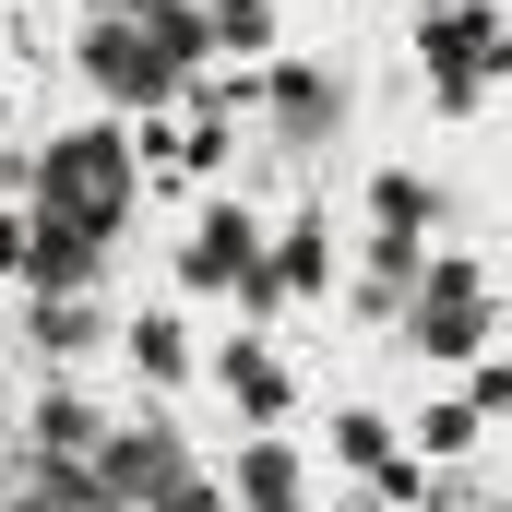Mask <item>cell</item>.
I'll use <instances>...</instances> for the list:
<instances>
[{"mask_svg":"<svg viewBox=\"0 0 512 512\" xmlns=\"http://www.w3.org/2000/svg\"><path fill=\"white\" fill-rule=\"evenodd\" d=\"M0 512H12V453H0Z\"/></svg>","mask_w":512,"mask_h":512,"instance_id":"obj_14","label":"cell"},{"mask_svg":"<svg viewBox=\"0 0 512 512\" xmlns=\"http://www.w3.org/2000/svg\"><path fill=\"white\" fill-rule=\"evenodd\" d=\"M24 251H36V203H12V191H0V286L24 274Z\"/></svg>","mask_w":512,"mask_h":512,"instance_id":"obj_11","label":"cell"},{"mask_svg":"<svg viewBox=\"0 0 512 512\" xmlns=\"http://www.w3.org/2000/svg\"><path fill=\"white\" fill-rule=\"evenodd\" d=\"M215 489H227V512H310L322 501V453L298 429H227Z\"/></svg>","mask_w":512,"mask_h":512,"instance_id":"obj_5","label":"cell"},{"mask_svg":"<svg viewBox=\"0 0 512 512\" xmlns=\"http://www.w3.org/2000/svg\"><path fill=\"white\" fill-rule=\"evenodd\" d=\"M0 143H12V72H0Z\"/></svg>","mask_w":512,"mask_h":512,"instance_id":"obj_13","label":"cell"},{"mask_svg":"<svg viewBox=\"0 0 512 512\" xmlns=\"http://www.w3.org/2000/svg\"><path fill=\"white\" fill-rule=\"evenodd\" d=\"M203 393H215L239 429H298V417H310V370H298V346H286L274 322L215 334V346H203Z\"/></svg>","mask_w":512,"mask_h":512,"instance_id":"obj_2","label":"cell"},{"mask_svg":"<svg viewBox=\"0 0 512 512\" xmlns=\"http://www.w3.org/2000/svg\"><path fill=\"white\" fill-rule=\"evenodd\" d=\"M108 346H120V370H131L143 393H167V405H179V393H203V346H215V334H203V310L167 286V298H131Z\"/></svg>","mask_w":512,"mask_h":512,"instance_id":"obj_4","label":"cell"},{"mask_svg":"<svg viewBox=\"0 0 512 512\" xmlns=\"http://www.w3.org/2000/svg\"><path fill=\"white\" fill-rule=\"evenodd\" d=\"M251 274H262V215L239 203V191H191V215H179V251H167V286L203 310V298H251Z\"/></svg>","mask_w":512,"mask_h":512,"instance_id":"obj_3","label":"cell"},{"mask_svg":"<svg viewBox=\"0 0 512 512\" xmlns=\"http://www.w3.org/2000/svg\"><path fill=\"white\" fill-rule=\"evenodd\" d=\"M286 12H298V0H203V48H215V60H274V48H286Z\"/></svg>","mask_w":512,"mask_h":512,"instance_id":"obj_8","label":"cell"},{"mask_svg":"<svg viewBox=\"0 0 512 512\" xmlns=\"http://www.w3.org/2000/svg\"><path fill=\"white\" fill-rule=\"evenodd\" d=\"M131 203H143V167H131V131L120 120H72L48 155H36V215H72V227L120 239Z\"/></svg>","mask_w":512,"mask_h":512,"instance_id":"obj_1","label":"cell"},{"mask_svg":"<svg viewBox=\"0 0 512 512\" xmlns=\"http://www.w3.org/2000/svg\"><path fill=\"white\" fill-rule=\"evenodd\" d=\"M310 453H322L334 477H358V489H382V501H417V489H429V465L405 453V417H393V405H334Z\"/></svg>","mask_w":512,"mask_h":512,"instance_id":"obj_6","label":"cell"},{"mask_svg":"<svg viewBox=\"0 0 512 512\" xmlns=\"http://www.w3.org/2000/svg\"><path fill=\"white\" fill-rule=\"evenodd\" d=\"M96 12H155V0H84V24H96Z\"/></svg>","mask_w":512,"mask_h":512,"instance_id":"obj_12","label":"cell"},{"mask_svg":"<svg viewBox=\"0 0 512 512\" xmlns=\"http://www.w3.org/2000/svg\"><path fill=\"white\" fill-rule=\"evenodd\" d=\"M36 334H48V358H60V370H72V358H96V334H108L96 286H84V298H48V322H36Z\"/></svg>","mask_w":512,"mask_h":512,"instance_id":"obj_10","label":"cell"},{"mask_svg":"<svg viewBox=\"0 0 512 512\" xmlns=\"http://www.w3.org/2000/svg\"><path fill=\"white\" fill-rule=\"evenodd\" d=\"M429 215H441V203H429L417 167H382V179H370V239H417Z\"/></svg>","mask_w":512,"mask_h":512,"instance_id":"obj_9","label":"cell"},{"mask_svg":"<svg viewBox=\"0 0 512 512\" xmlns=\"http://www.w3.org/2000/svg\"><path fill=\"white\" fill-rule=\"evenodd\" d=\"M405 417V453L441 477V465H465L477 441H489V405H477V382H441V393H417V405H393Z\"/></svg>","mask_w":512,"mask_h":512,"instance_id":"obj_7","label":"cell"}]
</instances>
